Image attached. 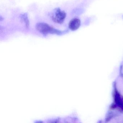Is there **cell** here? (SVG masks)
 I'll return each instance as SVG.
<instances>
[{"mask_svg":"<svg viewBox=\"0 0 123 123\" xmlns=\"http://www.w3.org/2000/svg\"><path fill=\"white\" fill-rule=\"evenodd\" d=\"M37 30L44 35L48 34H63L64 32L58 30L50 27L49 25L44 23H39L36 26Z\"/></svg>","mask_w":123,"mask_h":123,"instance_id":"obj_1","label":"cell"},{"mask_svg":"<svg viewBox=\"0 0 123 123\" xmlns=\"http://www.w3.org/2000/svg\"><path fill=\"white\" fill-rule=\"evenodd\" d=\"M66 16V14L60 9H57L55 11L54 16L53 17V20L58 24H62Z\"/></svg>","mask_w":123,"mask_h":123,"instance_id":"obj_2","label":"cell"},{"mask_svg":"<svg viewBox=\"0 0 123 123\" xmlns=\"http://www.w3.org/2000/svg\"><path fill=\"white\" fill-rule=\"evenodd\" d=\"M80 20L77 18H75L70 21L69 24V27L71 30L74 31L79 29L80 26Z\"/></svg>","mask_w":123,"mask_h":123,"instance_id":"obj_3","label":"cell"},{"mask_svg":"<svg viewBox=\"0 0 123 123\" xmlns=\"http://www.w3.org/2000/svg\"><path fill=\"white\" fill-rule=\"evenodd\" d=\"M20 19L22 22H24L27 27H29V21L28 19L27 14L26 13L20 15Z\"/></svg>","mask_w":123,"mask_h":123,"instance_id":"obj_4","label":"cell"},{"mask_svg":"<svg viewBox=\"0 0 123 123\" xmlns=\"http://www.w3.org/2000/svg\"><path fill=\"white\" fill-rule=\"evenodd\" d=\"M4 30V28L2 26H0V34H2Z\"/></svg>","mask_w":123,"mask_h":123,"instance_id":"obj_5","label":"cell"},{"mask_svg":"<svg viewBox=\"0 0 123 123\" xmlns=\"http://www.w3.org/2000/svg\"><path fill=\"white\" fill-rule=\"evenodd\" d=\"M4 19L3 17L1 16H0V22L3 21Z\"/></svg>","mask_w":123,"mask_h":123,"instance_id":"obj_6","label":"cell"}]
</instances>
